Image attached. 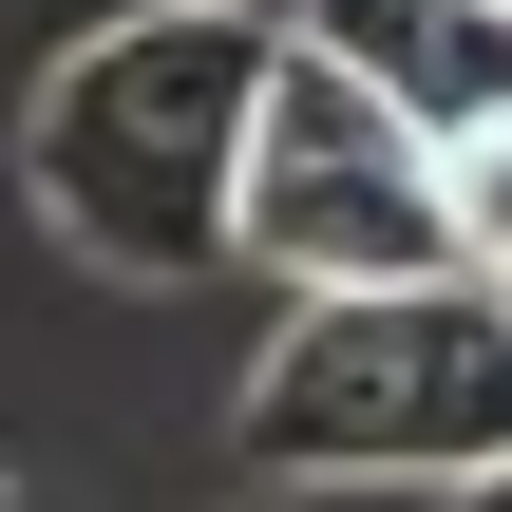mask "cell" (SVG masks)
I'll list each match as a JSON object with an SVG mask.
<instances>
[{
  "label": "cell",
  "mask_w": 512,
  "mask_h": 512,
  "mask_svg": "<svg viewBox=\"0 0 512 512\" xmlns=\"http://www.w3.org/2000/svg\"><path fill=\"white\" fill-rule=\"evenodd\" d=\"M266 38L247 0H133L95 19L57 76H38V228L95 247L114 285H190L228 266V152H247V95H266Z\"/></svg>",
  "instance_id": "obj_2"
},
{
  "label": "cell",
  "mask_w": 512,
  "mask_h": 512,
  "mask_svg": "<svg viewBox=\"0 0 512 512\" xmlns=\"http://www.w3.org/2000/svg\"><path fill=\"white\" fill-rule=\"evenodd\" d=\"M512 456V285H304L247 361V475L285 494H456Z\"/></svg>",
  "instance_id": "obj_1"
},
{
  "label": "cell",
  "mask_w": 512,
  "mask_h": 512,
  "mask_svg": "<svg viewBox=\"0 0 512 512\" xmlns=\"http://www.w3.org/2000/svg\"><path fill=\"white\" fill-rule=\"evenodd\" d=\"M228 266H266L285 304L304 285H418V266H456L437 133L399 95H361L323 38H266V95H247V152H228Z\"/></svg>",
  "instance_id": "obj_3"
},
{
  "label": "cell",
  "mask_w": 512,
  "mask_h": 512,
  "mask_svg": "<svg viewBox=\"0 0 512 512\" xmlns=\"http://www.w3.org/2000/svg\"><path fill=\"white\" fill-rule=\"evenodd\" d=\"M437 512H512V456H494V475H456V494H437Z\"/></svg>",
  "instance_id": "obj_6"
},
{
  "label": "cell",
  "mask_w": 512,
  "mask_h": 512,
  "mask_svg": "<svg viewBox=\"0 0 512 512\" xmlns=\"http://www.w3.org/2000/svg\"><path fill=\"white\" fill-rule=\"evenodd\" d=\"M0 512H38V494H0Z\"/></svg>",
  "instance_id": "obj_7"
},
{
  "label": "cell",
  "mask_w": 512,
  "mask_h": 512,
  "mask_svg": "<svg viewBox=\"0 0 512 512\" xmlns=\"http://www.w3.org/2000/svg\"><path fill=\"white\" fill-rule=\"evenodd\" d=\"M437 190H456V266L512 285V114H475V133L437 152Z\"/></svg>",
  "instance_id": "obj_5"
},
{
  "label": "cell",
  "mask_w": 512,
  "mask_h": 512,
  "mask_svg": "<svg viewBox=\"0 0 512 512\" xmlns=\"http://www.w3.org/2000/svg\"><path fill=\"white\" fill-rule=\"evenodd\" d=\"M285 38H323L361 95H399L437 152H456L475 114H512V0H304Z\"/></svg>",
  "instance_id": "obj_4"
}]
</instances>
